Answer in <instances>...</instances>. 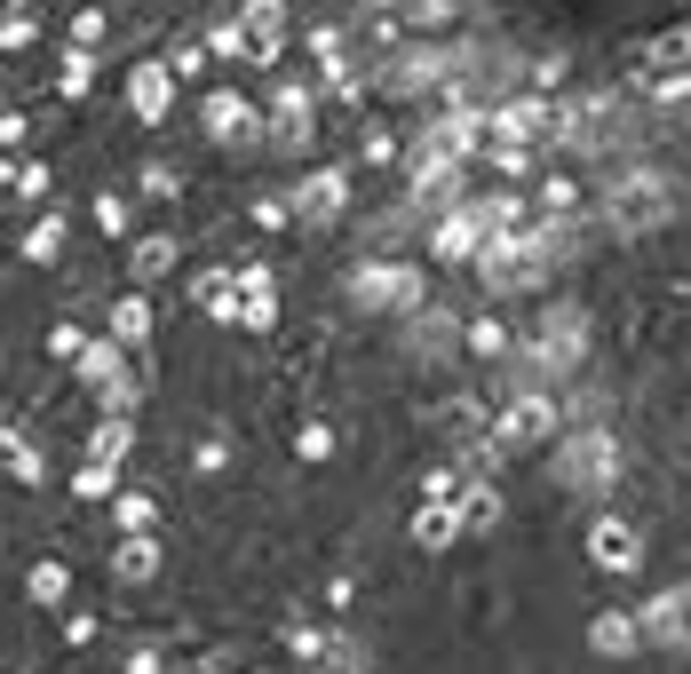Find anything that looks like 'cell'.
Returning a JSON list of instances; mask_svg holds the SVG:
<instances>
[{"instance_id": "8992f818", "label": "cell", "mask_w": 691, "mask_h": 674, "mask_svg": "<svg viewBox=\"0 0 691 674\" xmlns=\"http://www.w3.org/2000/svg\"><path fill=\"white\" fill-rule=\"evenodd\" d=\"M294 207H303V222H326V215L342 207V175H310V183H303V198H294Z\"/></svg>"}, {"instance_id": "9a60e30c", "label": "cell", "mask_w": 691, "mask_h": 674, "mask_svg": "<svg viewBox=\"0 0 691 674\" xmlns=\"http://www.w3.org/2000/svg\"><path fill=\"white\" fill-rule=\"evenodd\" d=\"M168 262H175V247H168V239H151V247L136 254V270H144V278H159V270H168Z\"/></svg>"}, {"instance_id": "3957f363", "label": "cell", "mask_w": 691, "mask_h": 674, "mask_svg": "<svg viewBox=\"0 0 691 674\" xmlns=\"http://www.w3.org/2000/svg\"><path fill=\"white\" fill-rule=\"evenodd\" d=\"M644 643H691V587H668L644 612Z\"/></svg>"}, {"instance_id": "9c48e42d", "label": "cell", "mask_w": 691, "mask_h": 674, "mask_svg": "<svg viewBox=\"0 0 691 674\" xmlns=\"http://www.w3.org/2000/svg\"><path fill=\"white\" fill-rule=\"evenodd\" d=\"M660 207H668V198L652 191V183H620V222H652Z\"/></svg>"}, {"instance_id": "7a4b0ae2", "label": "cell", "mask_w": 691, "mask_h": 674, "mask_svg": "<svg viewBox=\"0 0 691 674\" xmlns=\"http://www.w3.org/2000/svg\"><path fill=\"white\" fill-rule=\"evenodd\" d=\"M414 294H421V278L406 262H374V270H358V301L366 310H414Z\"/></svg>"}, {"instance_id": "ba28073f", "label": "cell", "mask_w": 691, "mask_h": 674, "mask_svg": "<svg viewBox=\"0 0 691 674\" xmlns=\"http://www.w3.org/2000/svg\"><path fill=\"white\" fill-rule=\"evenodd\" d=\"M588 643H597V651H636V643H644V619H620V612H612V619L588 627Z\"/></svg>"}, {"instance_id": "4fadbf2b", "label": "cell", "mask_w": 691, "mask_h": 674, "mask_svg": "<svg viewBox=\"0 0 691 674\" xmlns=\"http://www.w3.org/2000/svg\"><path fill=\"white\" fill-rule=\"evenodd\" d=\"M112 325H120V342H136V333L151 325V310H144V294H136V301H120V310H112Z\"/></svg>"}, {"instance_id": "8fae6325", "label": "cell", "mask_w": 691, "mask_h": 674, "mask_svg": "<svg viewBox=\"0 0 691 674\" xmlns=\"http://www.w3.org/2000/svg\"><path fill=\"white\" fill-rule=\"evenodd\" d=\"M127 95H136V112H168V104H159V95H168V72H159V64H144Z\"/></svg>"}, {"instance_id": "5b68a950", "label": "cell", "mask_w": 691, "mask_h": 674, "mask_svg": "<svg viewBox=\"0 0 691 674\" xmlns=\"http://www.w3.org/2000/svg\"><path fill=\"white\" fill-rule=\"evenodd\" d=\"M588 548H597V563H604V571H628V563L644 556V548H636V532H628V524H612V516L588 532Z\"/></svg>"}, {"instance_id": "52a82bcc", "label": "cell", "mask_w": 691, "mask_h": 674, "mask_svg": "<svg viewBox=\"0 0 691 674\" xmlns=\"http://www.w3.org/2000/svg\"><path fill=\"white\" fill-rule=\"evenodd\" d=\"M430 247H438L445 262H461V254H477V222H469V215H445V222L430 230Z\"/></svg>"}, {"instance_id": "e0dca14e", "label": "cell", "mask_w": 691, "mask_h": 674, "mask_svg": "<svg viewBox=\"0 0 691 674\" xmlns=\"http://www.w3.org/2000/svg\"><path fill=\"white\" fill-rule=\"evenodd\" d=\"M120 524H127V532L151 524V500H144V492H127V500H120Z\"/></svg>"}, {"instance_id": "5bb4252c", "label": "cell", "mask_w": 691, "mask_h": 674, "mask_svg": "<svg viewBox=\"0 0 691 674\" xmlns=\"http://www.w3.org/2000/svg\"><path fill=\"white\" fill-rule=\"evenodd\" d=\"M492 516H501V500H492V492H469V509H461V524H469V532H485Z\"/></svg>"}, {"instance_id": "2e32d148", "label": "cell", "mask_w": 691, "mask_h": 674, "mask_svg": "<svg viewBox=\"0 0 691 674\" xmlns=\"http://www.w3.org/2000/svg\"><path fill=\"white\" fill-rule=\"evenodd\" d=\"M32 595L56 603V595H64V571H56V563H41V571H32Z\"/></svg>"}, {"instance_id": "30bf717a", "label": "cell", "mask_w": 691, "mask_h": 674, "mask_svg": "<svg viewBox=\"0 0 691 674\" xmlns=\"http://www.w3.org/2000/svg\"><path fill=\"white\" fill-rule=\"evenodd\" d=\"M207 127H215V135H230V144H239V135H247L254 119H247V104H239V95H215V104H207Z\"/></svg>"}, {"instance_id": "277c9868", "label": "cell", "mask_w": 691, "mask_h": 674, "mask_svg": "<svg viewBox=\"0 0 691 674\" xmlns=\"http://www.w3.org/2000/svg\"><path fill=\"white\" fill-rule=\"evenodd\" d=\"M533 436H548V397H517L509 413H501V445H533Z\"/></svg>"}, {"instance_id": "6da1fadb", "label": "cell", "mask_w": 691, "mask_h": 674, "mask_svg": "<svg viewBox=\"0 0 691 674\" xmlns=\"http://www.w3.org/2000/svg\"><path fill=\"white\" fill-rule=\"evenodd\" d=\"M612 468H620L612 429L588 421V429H573V436H565V484H573V492H604V484H612Z\"/></svg>"}, {"instance_id": "7c38bea8", "label": "cell", "mask_w": 691, "mask_h": 674, "mask_svg": "<svg viewBox=\"0 0 691 674\" xmlns=\"http://www.w3.org/2000/svg\"><path fill=\"white\" fill-rule=\"evenodd\" d=\"M151 563H159V548H151V539H127V548H120V580H144Z\"/></svg>"}]
</instances>
